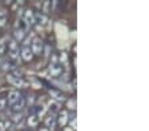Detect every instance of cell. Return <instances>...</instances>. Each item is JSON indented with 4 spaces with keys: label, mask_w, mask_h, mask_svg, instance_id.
I'll use <instances>...</instances> for the list:
<instances>
[{
    "label": "cell",
    "mask_w": 149,
    "mask_h": 131,
    "mask_svg": "<svg viewBox=\"0 0 149 131\" xmlns=\"http://www.w3.org/2000/svg\"><path fill=\"white\" fill-rule=\"evenodd\" d=\"M24 57H25L27 60L31 58V57H32V56H31V52H28V50H24Z\"/></svg>",
    "instance_id": "1"
}]
</instances>
